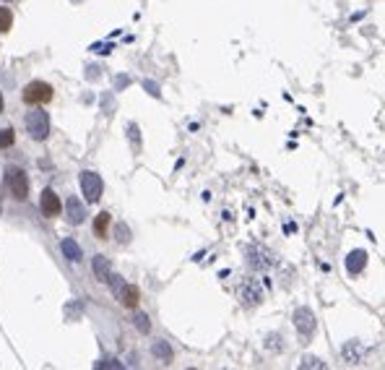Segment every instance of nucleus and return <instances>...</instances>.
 I'll use <instances>...</instances> for the list:
<instances>
[{"label":"nucleus","mask_w":385,"mask_h":370,"mask_svg":"<svg viewBox=\"0 0 385 370\" xmlns=\"http://www.w3.org/2000/svg\"><path fill=\"white\" fill-rule=\"evenodd\" d=\"M247 264L255 266V269H265L271 264V255L263 250V248H253L250 253H247Z\"/></svg>","instance_id":"obj_11"},{"label":"nucleus","mask_w":385,"mask_h":370,"mask_svg":"<svg viewBox=\"0 0 385 370\" xmlns=\"http://www.w3.org/2000/svg\"><path fill=\"white\" fill-rule=\"evenodd\" d=\"M117 240H120L123 245H125V243L130 240V230H128L125 224H120V227H117Z\"/></svg>","instance_id":"obj_18"},{"label":"nucleus","mask_w":385,"mask_h":370,"mask_svg":"<svg viewBox=\"0 0 385 370\" xmlns=\"http://www.w3.org/2000/svg\"><path fill=\"white\" fill-rule=\"evenodd\" d=\"M94 274H97L102 281H109L112 269H109V261H107L104 255H94Z\"/></svg>","instance_id":"obj_13"},{"label":"nucleus","mask_w":385,"mask_h":370,"mask_svg":"<svg viewBox=\"0 0 385 370\" xmlns=\"http://www.w3.org/2000/svg\"><path fill=\"white\" fill-rule=\"evenodd\" d=\"M78 183H81V190H83V195H86V201H88V204H97V201L102 198L104 183H102V178L97 175V172H92V169L81 172Z\"/></svg>","instance_id":"obj_4"},{"label":"nucleus","mask_w":385,"mask_h":370,"mask_svg":"<svg viewBox=\"0 0 385 370\" xmlns=\"http://www.w3.org/2000/svg\"><path fill=\"white\" fill-rule=\"evenodd\" d=\"M52 97H55V89L47 81H29L24 86V94H21L24 104H29V107H44L52 102Z\"/></svg>","instance_id":"obj_1"},{"label":"nucleus","mask_w":385,"mask_h":370,"mask_svg":"<svg viewBox=\"0 0 385 370\" xmlns=\"http://www.w3.org/2000/svg\"><path fill=\"white\" fill-rule=\"evenodd\" d=\"M133 321H135V329H138L141 334H149V331H151V321H149V316L138 313V316H135Z\"/></svg>","instance_id":"obj_16"},{"label":"nucleus","mask_w":385,"mask_h":370,"mask_svg":"<svg viewBox=\"0 0 385 370\" xmlns=\"http://www.w3.org/2000/svg\"><path fill=\"white\" fill-rule=\"evenodd\" d=\"M297 329H300L302 334L315 331V316H312L310 310H300V313H297Z\"/></svg>","instance_id":"obj_12"},{"label":"nucleus","mask_w":385,"mask_h":370,"mask_svg":"<svg viewBox=\"0 0 385 370\" xmlns=\"http://www.w3.org/2000/svg\"><path fill=\"white\" fill-rule=\"evenodd\" d=\"M3 107H6V102H3V94H0V112H3Z\"/></svg>","instance_id":"obj_20"},{"label":"nucleus","mask_w":385,"mask_h":370,"mask_svg":"<svg viewBox=\"0 0 385 370\" xmlns=\"http://www.w3.org/2000/svg\"><path fill=\"white\" fill-rule=\"evenodd\" d=\"M109 227H112V214L109 211H99L94 216V224H92L97 240H107V237H109Z\"/></svg>","instance_id":"obj_9"},{"label":"nucleus","mask_w":385,"mask_h":370,"mask_svg":"<svg viewBox=\"0 0 385 370\" xmlns=\"http://www.w3.org/2000/svg\"><path fill=\"white\" fill-rule=\"evenodd\" d=\"M115 295H117V300H120V305L128 308V310L138 308V302H141V292H138V287H135V284H123Z\"/></svg>","instance_id":"obj_8"},{"label":"nucleus","mask_w":385,"mask_h":370,"mask_svg":"<svg viewBox=\"0 0 385 370\" xmlns=\"http://www.w3.org/2000/svg\"><path fill=\"white\" fill-rule=\"evenodd\" d=\"M13 141H16V133H13L11 128L0 130V149H8V146H13Z\"/></svg>","instance_id":"obj_17"},{"label":"nucleus","mask_w":385,"mask_h":370,"mask_svg":"<svg viewBox=\"0 0 385 370\" xmlns=\"http://www.w3.org/2000/svg\"><path fill=\"white\" fill-rule=\"evenodd\" d=\"M60 250H63V255L71 261V264H78V261L83 258V250L78 248V243L73 240V237H65V240L60 243Z\"/></svg>","instance_id":"obj_10"},{"label":"nucleus","mask_w":385,"mask_h":370,"mask_svg":"<svg viewBox=\"0 0 385 370\" xmlns=\"http://www.w3.org/2000/svg\"><path fill=\"white\" fill-rule=\"evenodd\" d=\"M26 133L34 141H47V136H50V115L44 112L42 107H37L34 112L26 115Z\"/></svg>","instance_id":"obj_2"},{"label":"nucleus","mask_w":385,"mask_h":370,"mask_svg":"<svg viewBox=\"0 0 385 370\" xmlns=\"http://www.w3.org/2000/svg\"><path fill=\"white\" fill-rule=\"evenodd\" d=\"M39 211L47 216V219H55V216L63 211V201H60V195L52 188H44L42 190V195H39Z\"/></svg>","instance_id":"obj_5"},{"label":"nucleus","mask_w":385,"mask_h":370,"mask_svg":"<svg viewBox=\"0 0 385 370\" xmlns=\"http://www.w3.org/2000/svg\"><path fill=\"white\" fill-rule=\"evenodd\" d=\"M11 26H13V13H11V8L0 6V34H8Z\"/></svg>","instance_id":"obj_14"},{"label":"nucleus","mask_w":385,"mask_h":370,"mask_svg":"<svg viewBox=\"0 0 385 370\" xmlns=\"http://www.w3.org/2000/svg\"><path fill=\"white\" fill-rule=\"evenodd\" d=\"M6 3H11V0H6Z\"/></svg>","instance_id":"obj_21"},{"label":"nucleus","mask_w":385,"mask_h":370,"mask_svg":"<svg viewBox=\"0 0 385 370\" xmlns=\"http://www.w3.org/2000/svg\"><path fill=\"white\" fill-rule=\"evenodd\" d=\"M65 219L73 227H78L86 219V204L78 198V195H68L65 198Z\"/></svg>","instance_id":"obj_6"},{"label":"nucleus","mask_w":385,"mask_h":370,"mask_svg":"<svg viewBox=\"0 0 385 370\" xmlns=\"http://www.w3.org/2000/svg\"><path fill=\"white\" fill-rule=\"evenodd\" d=\"M6 183H8V190H11L13 198L24 201L26 195H29V178H26V172L21 169V167H8Z\"/></svg>","instance_id":"obj_3"},{"label":"nucleus","mask_w":385,"mask_h":370,"mask_svg":"<svg viewBox=\"0 0 385 370\" xmlns=\"http://www.w3.org/2000/svg\"><path fill=\"white\" fill-rule=\"evenodd\" d=\"M346 266H349V271H362V266H365V253H362V250L351 253L349 261H346Z\"/></svg>","instance_id":"obj_15"},{"label":"nucleus","mask_w":385,"mask_h":370,"mask_svg":"<svg viewBox=\"0 0 385 370\" xmlns=\"http://www.w3.org/2000/svg\"><path fill=\"white\" fill-rule=\"evenodd\" d=\"M240 300L245 305H260L263 302V287L258 279H247L240 284Z\"/></svg>","instance_id":"obj_7"},{"label":"nucleus","mask_w":385,"mask_h":370,"mask_svg":"<svg viewBox=\"0 0 385 370\" xmlns=\"http://www.w3.org/2000/svg\"><path fill=\"white\" fill-rule=\"evenodd\" d=\"M154 352L159 355V357H164V360H169L172 357V352H169V347H164V344H156L154 347Z\"/></svg>","instance_id":"obj_19"}]
</instances>
